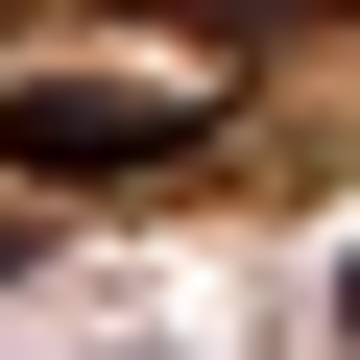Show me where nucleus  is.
Returning <instances> with one entry per match:
<instances>
[{"instance_id":"obj_1","label":"nucleus","mask_w":360,"mask_h":360,"mask_svg":"<svg viewBox=\"0 0 360 360\" xmlns=\"http://www.w3.org/2000/svg\"><path fill=\"white\" fill-rule=\"evenodd\" d=\"M0 144L72 193V168H168V144H193V96H144V72H25V96H0Z\"/></svg>"},{"instance_id":"obj_2","label":"nucleus","mask_w":360,"mask_h":360,"mask_svg":"<svg viewBox=\"0 0 360 360\" xmlns=\"http://www.w3.org/2000/svg\"><path fill=\"white\" fill-rule=\"evenodd\" d=\"M217 25H288V0H217Z\"/></svg>"}]
</instances>
